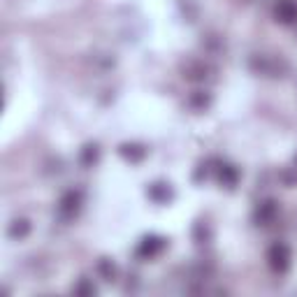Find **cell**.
<instances>
[{"label": "cell", "mask_w": 297, "mask_h": 297, "mask_svg": "<svg viewBox=\"0 0 297 297\" xmlns=\"http://www.w3.org/2000/svg\"><path fill=\"white\" fill-rule=\"evenodd\" d=\"M77 202H79V195H74V193H70V195L63 197L61 202V209L65 214H72V209H77Z\"/></svg>", "instance_id": "cell-5"}, {"label": "cell", "mask_w": 297, "mask_h": 297, "mask_svg": "<svg viewBox=\"0 0 297 297\" xmlns=\"http://www.w3.org/2000/svg\"><path fill=\"white\" fill-rule=\"evenodd\" d=\"M276 17L281 19V21H295L297 19V3H292V0H281L279 7H276Z\"/></svg>", "instance_id": "cell-2"}, {"label": "cell", "mask_w": 297, "mask_h": 297, "mask_svg": "<svg viewBox=\"0 0 297 297\" xmlns=\"http://www.w3.org/2000/svg\"><path fill=\"white\" fill-rule=\"evenodd\" d=\"M163 248V239H158V237H149V239L142 241V246H140V256H144V258H153L158 251Z\"/></svg>", "instance_id": "cell-3"}, {"label": "cell", "mask_w": 297, "mask_h": 297, "mask_svg": "<svg viewBox=\"0 0 297 297\" xmlns=\"http://www.w3.org/2000/svg\"><path fill=\"white\" fill-rule=\"evenodd\" d=\"M26 235H28V223L26 221H14L10 228V237L17 239V237H26Z\"/></svg>", "instance_id": "cell-4"}, {"label": "cell", "mask_w": 297, "mask_h": 297, "mask_svg": "<svg viewBox=\"0 0 297 297\" xmlns=\"http://www.w3.org/2000/svg\"><path fill=\"white\" fill-rule=\"evenodd\" d=\"M100 272L107 276V279H112V276H114V265L109 267V263H100Z\"/></svg>", "instance_id": "cell-7"}, {"label": "cell", "mask_w": 297, "mask_h": 297, "mask_svg": "<svg viewBox=\"0 0 297 297\" xmlns=\"http://www.w3.org/2000/svg\"><path fill=\"white\" fill-rule=\"evenodd\" d=\"M269 265L274 272H286L290 267V251H288L286 244H274V246L269 248Z\"/></svg>", "instance_id": "cell-1"}, {"label": "cell", "mask_w": 297, "mask_h": 297, "mask_svg": "<svg viewBox=\"0 0 297 297\" xmlns=\"http://www.w3.org/2000/svg\"><path fill=\"white\" fill-rule=\"evenodd\" d=\"M74 292H79V295H96V286H91L86 279H81L77 286H74Z\"/></svg>", "instance_id": "cell-6"}]
</instances>
